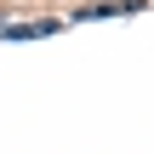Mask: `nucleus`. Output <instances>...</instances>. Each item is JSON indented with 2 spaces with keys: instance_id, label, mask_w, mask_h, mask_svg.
Masks as SVG:
<instances>
[{
  "instance_id": "1",
  "label": "nucleus",
  "mask_w": 154,
  "mask_h": 154,
  "mask_svg": "<svg viewBox=\"0 0 154 154\" xmlns=\"http://www.w3.org/2000/svg\"><path fill=\"white\" fill-rule=\"evenodd\" d=\"M143 0H103V6H86V11H74V23H91V17H114V11H137Z\"/></svg>"
},
{
  "instance_id": "2",
  "label": "nucleus",
  "mask_w": 154,
  "mask_h": 154,
  "mask_svg": "<svg viewBox=\"0 0 154 154\" xmlns=\"http://www.w3.org/2000/svg\"><path fill=\"white\" fill-rule=\"evenodd\" d=\"M51 29H57V17H34V23H11L6 34L11 40H29V34H51Z\"/></svg>"
}]
</instances>
